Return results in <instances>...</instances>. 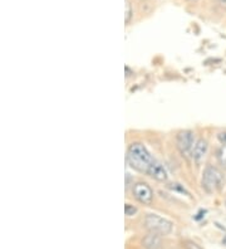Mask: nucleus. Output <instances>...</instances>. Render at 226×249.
I'll list each match as a JSON object with an SVG mask.
<instances>
[{
    "label": "nucleus",
    "instance_id": "obj_6",
    "mask_svg": "<svg viewBox=\"0 0 226 249\" xmlns=\"http://www.w3.org/2000/svg\"><path fill=\"white\" fill-rule=\"evenodd\" d=\"M147 177L152 178L156 181L166 182L169 180V173H167V170H166V167L163 166L162 162L157 160V159H155L154 162L151 164L150 169H148Z\"/></svg>",
    "mask_w": 226,
    "mask_h": 249
},
{
    "label": "nucleus",
    "instance_id": "obj_4",
    "mask_svg": "<svg viewBox=\"0 0 226 249\" xmlns=\"http://www.w3.org/2000/svg\"><path fill=\"white\" fill-rule=\"evenodd\" d=\"M145 225L148 231L158 234V235H167L174 229L172 222L157 215V214H147L145 218Z\"/></svg>",
    "mask_w": 226,
    "mask_h": 249
},
{
    "label": "nucleus",
    "instance_id": "obj_5",
    "mask_svg": "<svg viewBox=\"0 0 226 249\" xmlns=\"http://www.w3.org/2000/svg\"><path fill=\"white\" fill-rule=\"evenodd\" d=\"M132 195L136 200L145 205H150L154 200V192L147 182L139 181L132 184Z\"/></svg>",
    "mask_w": 226,
    "mask_h": 249
},
{
    "label": "nucleus",
    "instance_id": "obj_11",
    "mask_svg": "<svg viewBox=\"0 0 226 249\" xmlns=\"http://www.w3.org/2000/svg\"><path fill=\"white\" fill-rule=\"evenodd\" d=\"M124 213H126V216L131 218V216H135L136 214L139 213V209H137L135 205H131V204H126V205H124Z\"/></svg>",
    "mask_w": 226,
    "mask_h": 249
},
{
    "label": "nucleus",
    "instance_id": "obj_15",
    "mask_svg": "<svg viewBox=\"0 0 226 249\" xmlns=\"http://www.w3.org/2000/svg\"><path fill=\"white\" fill-rule=\"evenodd\" d=\"M187 1H196V0H187Z\"/></svg>",
    "mask_w": 226,
    "mask_h": 249
},
{
    "label": "nucleus",
    "instance_id": "obj_10",
    "mask_svg": "<svg viewBox=\"0 0 226 249\" xmlns=\"http://www.w3.org/2000/svg\"><path fill=\"white\" fill-rule=\"evenodd\" d=\"M132 18H133L132 5H131L130 0H126V16H124V21H126V24H130V21Z\"/></svg>",
    "mask_w": 226,
    "mask_h": 249
},
{
    "label": "nucleus",
    "instance_id": "obj_1",
    "mask_svg": "<svg viewBox=\"0 0 226 249\" xmlns=\"http://www.w3.org/2000/svg\"><path fill=\"white\" fill-rule=\"evenodd\" d=\"M126 160L127 164L130 165L133 170L147 175L148 169H150L151 164L154 162L155 158L151 155V152L143 143L132 142L127 149Z\"/></svg>",
    "mask_w": 226,
    "mask_h": 249
},
{
    "label": "nucleus",
    "instance_id": "obj_14",
    "mask_svg": "<svg viewBox=\"0 0 226 249\" xmlns=\"http://www.w3.org/2000/svg\"><path fill=\"white\" fill-rule=\"evenodd\" d=\"M219 3H220L223 6H226V0H219Z\"/></svg>",
    "mask_w": 226,
    "mask_h": 249
},
{
    "label": "nucleus",
    "instance_id": "obj_8",
    "mask_svg": "<svg viewBox=\"0 0 226 249\" xmlns=\"http://www.w3.org/2000/svg\"><path fill=\"white\" fill-rule=\"evenodd\" d=\"M142 247L145 249H162V239H161V235L156 233H150L147 235L143 237L142 239Z\"/></svg>",
    "mask_w": 226,
    "mask_h": 249
},
{
    "label": "nucleus",
    "instance_id": "obj_7",
    "mask_svg": "<svg viewBox=\"0 0 226 249\" xmlns=\"http://www.w3.org/2000/svg\"><path fill=\"white\" fill-rule=\"evenodd\" d=\"M209 152V143L205 139H197L195 143V147L192 150V155H191V159H192L195 162H201L204 159L206 158Z\"/></svg>",
    "mask_w": 226,
    "mask_h": 249
},
{
    "label": "nucleus",
    "instance_id": "obj_3",
    "mask_svg": "<svg viewBox=\"0 0 226 249\" xmlns=\"http://www.w3.org/2000/svg\"><path fill=\"white\" fill-rule=\"evenodd\" d=\"M196 141L197 139L192 130H181L176 135V147L181 155L186 159H191Z\"/></svg>",
    "mask_w": 226,
    "mask_h": 249
},
{
    "label": "nucleus",
    "instance_id": "obj_13",
    "mask_svg": "<svg viewBox=\"0 0 226 249\" xmlns=\"http://www.w3.org/2000/svg\"><path fill=\"white\" fill-rule=\"evenodd\" d=\"M184 248L185 249H202L201 247L197 246V244L193 243V242H191V240H187V242H185Z\"/></svg>",
    "mask_w": 226,
    "mask_h": 249
},
{
    "label": "nucleus",
    "instance_id": "obj_12",
    "mask_svg": "<svg viewBox=\"0 0 226 249\" xmlns=\"http://www.w3.org/2000/svg\"><path fill=\"white\" fill-rule=\"evenodd\" d=\"M216 139H217V141L221 143V145L226 146V130L219 131L216 135Z\"/></svg>",
    "mask_w": 226,
    "mask_h": 249
},
{
    "label": "nucleus",
    "instance_id": "obj_2",
    "mask_svg": "<svg viewBox=\"0 0 226 249\" xmlns=\"http://www.w3.org/2000/svg\"><path fill=\"white\" fill-rule=\"evenodd\" d=\"M224 185V175L217 167L208 165L202 171L201 186L208 194L219 192Z\"/></svg>",
    "mask_w": 226,
    "mask_h": 249
},
{
    "label": "nucleus",
    "instance_id": "obj_9",
    "mask_svg": "<svg viewBox=\"0 0 226 249\" xmlns=\"http://www.w3.org/2000/svg\"><path fill=\"white\" fill-rule=\"evenodd\" d=\"M216 159L219 161V164L226 169V146L221 145V147H219V150L216 151Z\"/></svg>",
    "mask_w": 226,
    "mask_h": 249
}]
</instances>
